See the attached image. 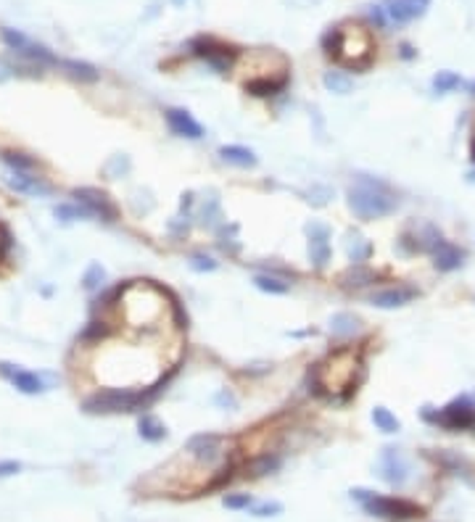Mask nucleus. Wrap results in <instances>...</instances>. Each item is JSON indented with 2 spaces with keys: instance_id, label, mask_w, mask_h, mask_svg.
I'll return each mask as SVG.
<instances>
[{
  "instance_id": "obj_8",
  "label": "nucleus",
  "mask_w": 475,
  "mask_h": 522,
  "mask_svg": "<svg viewBox=\"0 0 475 522\" xmlns=\"http://www.w3.org/2000/svg\"><path fill=\"white\" fill-rule=\"evenodd\" d=\"M74 195H77L82 206H88V209H90L95 217H103V219H114V217H116L114 203L109 201L103 193L92 190V188H82V190H74Z\"/></svg>"
},
{
  "instance_id": "obj_16",
  "label": "nucleus",
  "mask_w": 475,
  "mask_h": 522,
  "mask_svg": "<svg viewBox=\"0 0 475 522\" xmlns=\"http://www.w3.org/2000/svg\"><path fill=\"white\" fill-rule=\"evenodd\" d=\"M220 156L224 161L235 164V166H253L256 164V156L248 148H241V145H224L222 151H220Z\"/></svg>"
},
{
  "instance_id": "obj_29",
  "label": "nucleus",
  "mask_w": 475,
  "mask_h": 522,
  "mask_svg": "<svg viewBox=\"0 0 475 522\" xmlns=\"http://www.w3.org/2000/svg\"><path fill=\"white\" fill-rule=\"evenodd\" d=\"M280 509H283L280 504H264V506H259V509H256V514L267 517V514H275V512H280Z\"/></svg>"
},
{
  "instance_id": "obj_13",
  "label": "nucleus",
  "mask_w": 475,
  "mask_h": 522,
  "mask_svg": "<svg viewBox=\"0 0 475 522\" xmlns=\"http://www.w3.org/2000/svg\"><path fill=\"white\" fill-rule=\"evenodd\" d=\"M433 259H435V267L441 272H449V269H457L462 264V251L455 248L452 243L441 241L438 245L433 248Z\"/></svg>"
},
{
  "instance_id": "obj_30",
  "label": "nucleus",
  "mask_w": 475,
  "mask_h": 522,
  "mask_svg": "<svg viewBox=\"0 0 475 522\" xmlns=\"http://www.w3.org/2000/svg\"><path fill=\"white\" fill-rule=\"evenodd\" d=\"M193 267H196V269H214V261L212 259H196Z\"/></svg>"
},
{
  "instance_id": "obj_7",
  "label": "nucleus",
  "mask_w": 475,
  "mask_h": 522,
  "mask_svg": "<svg viewBox=\"0 0 475 522\" xmlns=\"http://www.w3.org/2000/svg\"><path fill=\"white\" fill-rule=\"evenodd\" d=\"M193 48H196V53L201 56V59H206L209 63H212L217 71H224L230 63H233V56L235 53L230 51V48H224V45H220L217 40H212V37H201V40L193 42Z\"/></svg>"
},
{
  "instance_id": "obj_2",
  "label": "nucleus",
  "mask_w": 475,
  "mask_h": 522,
  "mask_svg": "<svg viewBox=\"0 0 475 522\" xmlns=\"http://www.w3.org/2000/svg\"><path fill=\"white\" fill-rule=\"evenodd\" d=\"M349 206L362 219H378V217H385L396 209V198L383 182L359 177V182L349 190Z\"/></svg>"
},
{
  "instance_id": "obj_19",
  "label": "nucleus",
  "mask_w": 475,
  "mask_h": 522,
  "mask_svg": "<svg viewBox=\"0 0 475 522\" xmlns=\"http://www.w3.org/2000/svg\"><path fill=\"white\" fill-rule=\"evenodd\" d=\"M61 66H66V69L74 74V77H80V80H98V71L92 69L90 63H80V61H61Z\"/></svg>"
},
{
  "instance_id": "obj_27",
  "label": "nucleus",
  "mask_w": 475,
  "mask_h": 522,
  "mask_svg": "<svg viewBox=\"0 0 475 522\" xmlns=\"http://www.w3.org/2000/svg\"><path fill=\"white\" fill-rule=\"evenodd\" d=\"M6 164H8V166H13L16 171H24V169H30V166H32L30 159H21V156H13V153H8V156H6Z\"/></svg>"
},
{
  "instance_id": "obj_15",
  "label": "nucleus",
  "mask_w": 475,
  "mask_h": 522,
  "mask_svg": "<svg viewBox=\"0 0 475 522\" xmlns=\"http://www.w3.org/2000/svg\"><path fill=\"white\" fill-rule=\"evenodd\" d=\"M383 472H385V480L388 482H402L404 480V464L399 459V454L394 449H385L383 454Z\"/></svg>"
},
{
  "instance_id": "obj_11",
  "label": "nucleus",
  "mask_w": 475,
  "mask_h": 522,
  "mask_svg": "<svg viewBox=\"0 0 475 522\" xmlns=\"http://www.w3.org/2000/svg\"><path fill=\"white\" fill-rule=\"evenodd\" d=\"M8 188H13L16 193H24V195H51V188L40 177H30L24 171H11Z\"/></svg>"
},
{
  "instance_id": "obj_9",
  "label": "nucleus",
  "mask_w": 475,
  "mask_h": 522,
  "mask_svg": "<svg viewBox=\"0 0 475 522\" xmlns=\"http://www.w3.org/2000/svg\"><path fill=\"white\" fill-rule=\"evenodd\" d=\"M167 121H169V127H172L174 135H182V138H193V140L203 135L201 124L193 119L188 111L169 109V111H167Z\"/></svg>"
},
{
  "instance_id": "obj_17",
  "label": "nucleus",
  "mask_w": 475,
  "mask_h": 522,
  "mask_svg": "<svg viewBox=\"0 0 475 522\" xmlns=\"http://www.w3.org/2000/svg\"><path fill=\"white\" fill-rule=\"evenodd\" d=\"M140 435L145 438V441H162L164 438V425L156 417H151V414H145L140 420Z\"/></svg>"
},
{
  "instance_id": "obj_1",
  "label": "nucleus",
  "mask_w": 475,
  "mask_h": 522,
  "mask_svg": "<svg viewBox=\"0 0 475 522\" xmlns=\"http://www.w3.org/2000/svg\"><path fill=\"white\" fill-rule=\"evenodd\" d=\"M327 42H333V45H330V53H333L344 66L359 69L364 63H370L373 40H370V32L364 30V27H356V24L338 27L335 32L327 35Z\"/></svg>"
},
{
  "instance_id": "obj_31",
  "label": "nucleus",
  "mask_w": 475,
  "mask_h": 522,
  "mask_svg": "<svg viewBox=\"0 0 475 522\" xmlns=\"http://www.w3.org/2000/svg\"><path fill=\"white\" fill-rule=\"evenodd\" d=\"M473 161H475V140H473Z\"/></svg>"
},
{
  "instance_id": "obj_26",
  "label": "nucleus",
  "mask_w": 475,
  "mask_h": 522,
  "mask_svg": "<svg viewBox=\"0 0 475 522\" xmlns=\"http://www.w3.org/2000/svg\"><path fill=\"white\" fill-rule=\"evenodd\" d=\"M251 504V496L248 493H241V496H227L224 499V506H230V509H246Z\"/></svg>"
},
{
  "instance_id": "obj_28",
  "label": "nucleus",
  "mask_w": 475,
  "mask_h": 522,
  "mask_svg": "<svg viewBox=\"0 0 475 522\" xmlns=\"http://www.w3.org/2000/svg\"><path fill=\"white\" fill-rule=\"evenodd\" d=\"M21 470L19 462H0V478H8V475H16Z\"/></svg>"
},
{
  "instance_id": "obj_20",
  "label": "nucleus",
  "mask_w": 475,
  "mask_h": 522,
  "mask_svg": "<svg viewBox=\"0 0 475 522\" xmlns=\"http://www.w3.org/2000/svg\"><path fill=\"white\" fill-rule=\"evenodd\" d=\"M56 217L59 219H90V217H95L88 206H59L56 209Z\"/></svg>"
},
{
  "instance_id": "obj_24",
  "label": "nucleus",
  "mask_w": 475,
  "mask_h": 522,
  "mask_svg": "<svg viewBox=\"0 0 475 522\" xmlns=\"http://www.w3.org/2000/svg\"><path fill=\"white\" fill-rule=\"evenodd\" d=\"M277 459L275 456H262V459H256V462L251 464V475H264V472L270 470H277Z\"/></svg>"
},
{
  "instance_id": "obj_23",
  "label": "nucleus",
  "mask_w": 475,
  "mask_h": 522,
  "mask_svg": "<svg viewBox=\"0 0 475 522\" xmlns=\"http://www.w3.org/2000/svg\"><path fill=\"white\" fill-rule=\"evenodd\" d=\"M256 288H262V291H267V293H285L288 291V285L285 282H280V280H275V277H256Z\"/></svg>"
},
{
  "instance_id": "obj_10",
  "label": "nucleus",
  "mask_w": 475,
  "mask_h": 522,
  "mask_svg": "<svg viewBox=\"0 0 475 522\" xmlns=\"http://www.w3.org/2000/svg\"><path fill=\"white\" fill-rule=\"evenodd\" d=\"M0 372H3V377H8L21 393L42 391V380L37 375H32V372H24V370H19V367H13V364H0Z\"/></svg>"
},
{
  "instance_id": "obj_6",
  "label": "nucleus",
  "mask_w": 475,
  "mask_h": 522,
  "mask_svg": "<svg viewBox=\"0 0 475 522\" xmlns=\"http://www.w3.org/2000/svg\"><path fill=\"white\" fill-rule=\"evenodd\" d=\"M431 6V0H385L380 11L388 21L394 24H407V21L423 16L425 8Z\"/></svg>"
},
{
  "instance_id": "obj_3",
  "label": "nucleus",
  "mask_w": 475,
  "mask_h": 522,
  "mask_svg": "<svg viewBox=\"0 0 475 522\" xmlns=\"http://www.w3.org/2000/svg\"><path fill=\"white\" fill-rule=\"evenodd\" d=\"M156 396V391L151 393H138V391H124V388H109V391L95 393L92 399L85 401V409L92 414H109V412H132L143 403H148Z\"/></svg>"
},
{
  "instance_id": "obj_5",
  "label": "nucleus",
  "mask_w": 475,
  "mask_h": 522,
  "mask_svg": "<svg viewBox=\"0 0 475 522\" xmlns=\"http://www.w3.org/2000/svg\"><path fill=\"white\" fill-rule=\"evenodd\" d=\"M425 420L435 422V425H444L449 430H467L475 425V406L467 399H457L449 406H444L438 414L425 412Z\"/></svg>"
},
{
  "instance_id": "obj_12",
  "label": "nucleus",
  "mask_w": 475,
  "mask_h": 522,
  "mask_svg": "<svg viewBox=\"0 0 475 522\" xmlns=\"http://www.w3.org/2000/svg\"><path fill=\"white\" fill-rule=\"evenodd\" d=\"M415 296H417V291H412V288H388V291L373 293L370 301H373L375 306H380V309H396V306L409 303Z\"/></svg>"
},
{
  "instance_id": "obj_21",
  "label": "nucleus",
  "mask_w": 475,
  "mask_h": 522,
  "mask_svg": "<svg viewBox=\"0 0 475 522\" xmlns=\"http://www.w3.org/2000/svg\"><path fill=\"white\" fill-rule=\"evenodd\" d=\"M433 87L438 92L455 90V87H459V77H457V74H452V71H438V77L433 80Z\"/></svg>"
},
{
  "instance_id": "obj_22",
  "label": "nucleus",
  "mask_w": 475,
  "mask_h": 522,
  "mask_svg": "<svg viewBox=\"0 0 475 522\" xmlns=\"http://www.w3.org/2000/svg\"><path fill=\"white\" fill-rule=\"evenodd\" d=\"M356 330V320L349 317V314H338L333 320V332L335 335H349V332Z\"/></svg>"
},
{
  "instance_id": "obj_4",
  "label": "nucleus",
  "mask_w": 475,
  "mask_h": 522,
  "mask_svg": "<svg viewBox=\"0 0 475 522\" xmlns=\"http://www.w3.org/2000/svg\"><path fill=\"white\" fill-rule=\"evenodd\" d=\"M354 499L364 504V509L378 517H391V520H409V517H420V506L404 499H385V496H375L367 491H354Z\"/></svg>"
},
{
  "instance_id": "obj_25",
  "label": "nucleus",
  "mask_w": 475,
  "mask_h": 522,
  "mask_svg": "<svg viewBox=\"0 0 475 522\" xmlns=\"http://www.w3.org/2000/svg\"><path fill=\"white\" fill-rule=\"evenodd\" d=\"M98 285H103V269L98 267V264H92L90 269H88V274H85V288L95 291Z\"/></svg>"
},
{
  "instance_id": "obj_14",
  "label": "nucleus",
  "mask_w": 475,
  "mask_h": 522,
  "mask_svg": "<svg viewBox=\"0 0 475 522\" xmlns=\"http://www.w3.org/2000/svg\"><path fill=\"white\" fill-rule=\"evenodd\" d=\"M309 253H312L314 267H325L330 259V243H327V232L323 227H314L312 241H309Z\"/></svg>"
},
{
  "instance_id": "obj_18",
  "label": "nucleus",
  "mask_w": 475,
  "mask_h": 522,
  "mask_svg": "<svg viewBox=\"0 0 475 522\" xmlns=\"http://www.w3.org/2000/svg\"><path fill=\"white\" fill-rule=\"evenodd\" d=\"M373 422L383 432H396V430H399V420H396V417L388 412V409H383V406H378V409L373 412Z\"/></svg>"
}]
</instances>
